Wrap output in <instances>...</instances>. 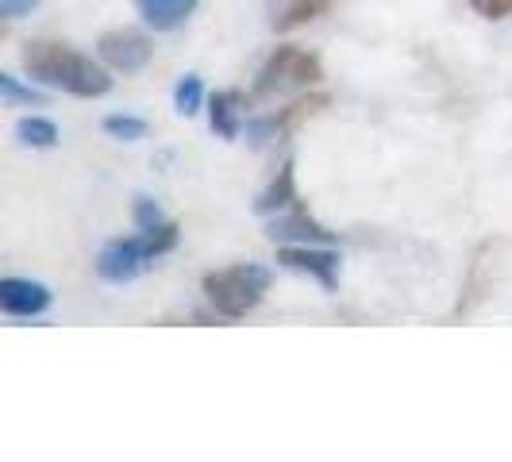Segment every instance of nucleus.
Segmentation results:
<instances>
[{"instance_id": "2eb2a0df", "label": "nucleus", "mask_w": 512, "mask_h": 462, "mask_svg": "<svg viewBox=\"0 0 512 462\" xmlns=\"http://www.w3.org/2000/svg\"><path fill=\"white\" fill-rule=\"evenodd\" d=\"M201 101H205L201 77L185 74L178 81V89H174V108H178V116H193V112H201Z\"/></svg>"}, {"instance_id": "1a4fd4ad", "label": "nucleus", "mask_w": 512, "mask_h": 462, "mask_svg": "<svg viewBox=\"0 0 512 462\" xmlns=\"http://www.w3.org/2000/svg\"><path fill=\"white\" fill-rule=\"evenodd\" d=\"M266 235L274 239V243H335V235L324 224H316L312 216H308L305 208H297V212H289V216H278Z\"/></svg>"}, {"instance_id": "4468645a", "label": "nucleus", "mask_w": 512, "mask_h": 462, "mask_svg": "<svg viewBox=\"0 0 512 462\" xmlns=\"http://www.w3.org/2000/svg\"><path fill=\"white\" fill-rule=\"evenodd\" d=\"M16 135L24 139L27 147H54L58 143V128H54L51 120H39V116H24L16 124Z\"/></svg>"}, {"instance_id": "0eeeda50", "label": "nucleus", "mask_w": 512, "mask_h": 462, "mask_svg": "<svg viewBox=\"0 0 512 462\" xmlns=\"http://www.w3.org/2000/svg\"><path fill=\"white\" fill-rule=\"evenodd\" d=\"M0 308L8 316H39L51 308V289L24 278H4L0 282Z\"/></svg>"}, {"instance_id": "ddd939ff", "label": "nucleus", "mask_w": 512, "mask_h": 462, "mask_svg": "<svg viewBox=\"0 0 512 462\" xmlns=\"http://www.w3.org/2000/svg\"><path fill=\"white\" fill-rule=\"evenodd\" d=\"M332 8V0H289L282 12L274 16V27L278 31H293V27L308 24V20H316V16H324Z\"/></svg>"}, {"instance_id": "f8f14e48", "label": "nucleus", "mask_w": 512, "mask_h": 462, "mask_svg": "<svg viewBox=\"0 0 512 462\" xmlns=\"http://www.w3.org/2000/svg\"><path fill=\"white\" fill-rule=\"evenodd\" d=\"M208 120H212V131L220 139H235L239 135V93H216L208 101Z\"/></svg>"}, {"instance_id": "f257e3e1", "label": "nucleus", "mask_w": 512, "mask_h": 462, "mask_svg": "<svg viewBox=\"0 0 512 462\" xmlns=\"http://www.w3.org/2000/svg\"><path fill=\"white\" fill-rule=\"evenodd\" d=\"M20 62L35 81L62 89V93H74V97H104L112 89V77L101 62L85 58L66 43H54V39H31Z\"/></svg>"}, {"instance_id": "aec40b11", "label": "nucleus", "mask_w": 512, "mask_h": 462, "mask_svg": "<svg viewBox=\"0 0 512 462\" xmlns=\"http://www.w3.org/2000/svg\"><path fill=\"white\" fill-rule=\"evenodd\" d=\"M470 8L478 16H486V20H505V16H512V0H470Z\"/></svg>"}, {"instance_id": "dca6fc26", "label": "nucleus", "mask_w": 512, "mask_h": 462, "mask_svg": "<svg viewBox=\"0 0 512 462\" xmlns=\"http://www.w3.org/2000/svg\"><path fill=\"white\" fill-rule=\"evenodd\" d=\"M104 131H108L112 139L135 143V139L147 135V120H139V116H108V120H104Z\"/></svg>"}, {"instance_id": "423d86ee", "label": "nucleus", "mask_w": 512, "mask_h": 462, "mask_svg": "<svg viewBox=\"0 0 512 462\" xmlns=\"http://www.w3.org/2000/svg\"><path fill=\"white\" fill-rule=\"evenodd\" d=\"M151 243H147V235H139V239H116V243H108L97 258V274H101L104 282L112 285H124L131 278H139L147 266H151Z\"/></svg>"}, {"instance_id": "a211bd4d", "label": "nucleus", "mask_w": 512, "mask_h": 462, "mask_svg": "<svg viewBox=\"0 0 512 462\" xmlns=\"http://www.w3.org/2000/svg\"><path fill=\"white\" fill-rule=\"evenodd\" d=\"M0 93H4V101L8 104H43V93L24 89L12 74H0Z\"/></svg>"}, {"instance_id": "9b49d317", "label": "nucleus", "mask_w": 512, "mask_h": 462, "mask_svg": "<svg viewBox=\"0 0 512 462\" xmlns=\"http://www.w3.org/2000/svg\"><path fill=\"white\" fill-rule=\"evenodd\" d=\"M297 201V178H293V158H285L282 170H278V178L266 185V193L255 201V212L262 216H270V212H282Z\"/></svg>"}, {"instance_id": "39448f33", "label": "nucleus", "mask_w": 512, "mask_h": 462, "mask_svg": "<svg viewBox=\"0 0 512 462\" xmlns=\"http://www.w3.org/2000/svg\"><path fill=\"white\" fill-rule=\"evenodd\" d=\"M97 54L108 70L116 74H139L147 62H151V39L143 31H131V27H116V31H104L101 43H97Z\"/></svg>"}, {"instance_id": "9d476101", "label": "nucleus", "mask_w": 512, "mask_h": 462, "mask_svg": "<svg viewBox=\"0 0 512 462\" xmlns=\"http://www.w3.org/2000/svg\"><path fill=\"white\" fill-rule=\"evenodd\" d=\"M135 8L154 31H174L193 16L197 0H135Z\"/></svg>"}, {"instance_id": "f3484780", "label": "nucleus", "mask_w": 512, "mask_h": 462, "mask_svg": "<svg viewBox=\"0 0 512 462\" xmlns=\"http://www.w3.org/2000/svg\"><path fill=\"white\" fill-rule=\"evenodd\" d=\"M143 235H147V243H151V255L158 258V255H166V251H174V247H178L181 228H178V224H174V220H166L162 228L143 231Z\"/></svg>"}, {"instance_id": "7ed1b4c3", "label": "nucleus", "mask_w": 512, "mask_h": 462, "mask_svg": "<svg viewBox=\"0 0 512 462\" xmlns=\"http://www.w3.org/2000/svg\"><path fill=\"white\" fill-rule=\"evenodd\" d=\"M324 77V66L316 54L301 51V47H278V51L266 58V66L258 70L255 81V97L266 101L274 93H289V89H308Z\"/></svg>"}, {"instance_id": "6e6552de", "label": "nucleus", "mask_w": 512, "mask_h": 462, "mask_svg": "<svg viewBox=\"0 0 512 462\" xmlns=\"http://www.w3.org/2000/svg\"><path fill=\"white\" fill-rule=\"evenodd\" d=\"M278 262L285 270H301V274H312L324 289H335V274H339V255L335 251H312V247H282L278 251Z\"/></svg>"}, {"instance_id": "412c9836", "label": "nucleus", "mask_w": 512, "mask_h": 462, "mask_svg": "<svg viewBox=\"0 0 512 462\" xmlns=\"http://www.w3.org/2000/svg\"><path fill=\"white\" fill-rule=\"evenodd\" d=\"M35 4H39V0H0V16H4V20H20Z\"/></svg>"}, {"instance_id": "f03ea898", "label": "nucleus", "mask_w": 512, "mask_h": 462, "mask_svg": "<svg viewBox=\"0 0 512 462\" xmlns=\"http://www.w3.org/2000/svg\"><path fill=\"white\" fill-rule=\"evenodd\" d=\"M266 289H270V270L255 266V262H239V266H228V270L205 274V297L228 320L247 316L266 297Z\"/></svg>"}, {"instance_id": "6ab92c4d", "label": "nucleus", "mask_w": 512, "mask_h": 462, "mask_svg": "<svg viewBox=\"0 0 512 462\" xmlns=\"http://www.w3.org/2000/svg\"><path fill=\"white\" fill-rule=\"evenodd\" d=\"M166 220H162V208L154 205L151 197H139L135 201V228L139 231H154V228H162Z\"/></svg>"}, {"instance_id": "20e7f679", "label": "nucleus", "mask_w": 512, "mask_h": 462, "mask_svg": "<svg viewBox=\"0 0 512 462\" xmlns=\"http://www.w3.org/2000/svg\"><path fill=\"white\" fill-rule=\"evenodd\" d=\"M328 104H332V97H328V93H308V97H297L293 104L278 108L274 116L251 120V124H247V139H251L255 147H266L270 139H278V135H289V131L301 128L305 120L320 116V112H328Z\"/></svg>"}]
</instances>
